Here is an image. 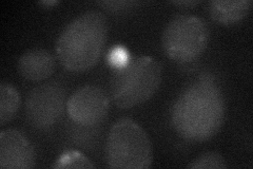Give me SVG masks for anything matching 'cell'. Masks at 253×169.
<instances>
[{"mask_svg": "<svg viewBox=\"0 0 253 169\" xmlns=\"http://www.w3.org/2000/svg\"><path fill=\"white\" fill-rule=\"evenodd\" d=\"M54 56L45 49L35 48L23 53L18 60V70L22 77L31 82L49 78L55 71Z\"/></svg>", "mask_w": 253, "mask_h": 169, "instance_id": "obj_9", "label": "cell"}, {"mask_svg": "<svg viewBox=\"0 0 253 169\" xmlns=\"http://www.w3.org/2000/svg\"><path fill=\"white\" fill-rule=\"evenodd\" d=\"M208 40L209 30L203 19L194 15H178L166 26L162 45L170 59L187 63L200 57Z\"/></svg>", "mask_w": 253, "mask_h": 169, "instance_id": "obj_5", "label": "cell"}, {"mask_svg": "<svg viewBox=\"0 0 253 169\" xmlns=\"http://www.w3.org/2000/svg\"><path fill=\"white\" fill-rule=\"evenodd\" d=\"M20 106V95L11 84L0 85V125L9 123Z\"/></svg>", "mask_w": 253, "mask_h": 169, "instance_id": "obj_11", "label": "cell"}, {"mask_svg": "<svg viewBox=\"0 0 253 169\" xmlns=\"http://www.w3.org/2000/svg\"><path fill=\"white\" fill-rule=\"evenodd\" d=\"M35 165V151L29 140L15 129L0 133V167L2 169H29Z\"/></svg>", "mask_w": 253, "mask_h": 169, "instance_id": "obj_8", "label": "cell"}, {"mask_svg": "<svg viewBox=\"0 0 253 169\" xmlns=\"http://www.w3.org/2000/svg\"><path fill=\"white\" fill-rule=\"evenodd\" d=\"M225 112L223 92L211 80L201 79L178 95L172 108V124L181 138L208 141L223 127Z\"/></svg>", "mask_w": 253, "mask_h": 169, "instance_id": "obj_1", "label": "cell"}, {"mask_svg": "<svg viewBox=\"0 0 253 169\" xmlns=\"http://www.w3.org/2000/svg\"><path fill=\"white\" fill-rule=\"evenodd\" d=\"M251 5V0H213L208 2L207 10L213 20L229 26L246 17Z\"/></svg>", "mask_w": 253, "mask_h": 169, "instance_id": "obj_10", "label": "cell"}, {"mask_svg": "<svg viewBox=\"0 0 253 169\" xmlns=\"http://www.w3.org/2000/svg\"><path fill=\"white\" fill-rule=\"evenodd\" d=\"M97 4L101 7H104L105 10L116 13V14H121V13H126L130 10H133L135 7L138 2L137 1H98Z\"/></svg>", "mask_w": 253, "mask_h": 169, "instance_id": "obj_15", "label": "cell"}, {"mask_svg": "<svg viewBox=\"0 0 253 169\" xmlns=\"http://www.w3.org/2000/svg\"><path fill=\"white\" fill-rule=\"evenodd\" d=\"M105 158L110 168H149L153 159L151 142L137 123L130 118H123L109 131Z\"/></svg>", "mask_w": 253, "mask_h": 169, "instance_id": "obj_4", "label": "cell"}, {"mask_svg": "<svg viewBox=\"0 0 253 169\" xmlns=\"http://www.w3.org/2000/svg\"><path fill=\"white\" fill-rule=\"evenodd\" d=\"M108 35V19L100 11H89L71 21L60 33L56 53L61 65L84 72L99 60Z\"/></svg>", "mask_w": 253, "mask_h": 169, "instance_id": "obj_2", "label": "cell"}, {"mask_svg": "<svg viewBox=\"0 0 253 169\" xmlns=\"http://www.w3.org/2000/svg\"><path fill=\"white\" fill-rule=\"evenodd\" d=\"M108 59L111 66L114 67L115 69H120L129 62L130 57L128 52H126L124 47L117 46L110 51Z\"/></svg>", "mask_w": 253, "mask_h": 169, "instance_id": "obj_14", "label": "cell"}, {"mask_svg": "<svg viewBox=\"0 0 253 169\" xmlns=\"http://www.w3.org/2000/svg\"><path fill=\"white\" fill-rule=\"evenodd\" d=\"M54 168H95V165L82 152L65 151L59 156Z\"/></svg>", "mask_w": 253, "mask_h": 169, "instance_id": "obj_12", "label": "cell"}, {"mask_svg": "<svg viewBox=\"0 0 253 169\" xmlns=\"http://www.w3.org/2000/svg\"><path fill=\"white\" fill-rule=\"evenodd\" d=\"M59 3V1H41V2H38V4L39 5H42V6H53V5H56V4H58Z\"/></svg>", "mask_w": 253, "mask_h": 169, "instance_id": "obj_17", "label": "cell"}, {"mask_svg": "<svg viewBox=\"0 0 253 169\" xmlns=\"http://www.w3.org/2000/svg\"><path fill=\"white\" fill-rule=\"evenodd\" d=\"M172 4L176 5V6H186V7H190V6H195L196 4L201 3L200 0H186V1H172Z\"/></svg>", "mask_w": 253, "mask_h": 169, "instance_id": "obj_16", "label": "cell"}, {"mask_svg": "<svg viewBox=\"0 0 253 169\" xmlns=\"http://www.w3.org/2000/svg\"><path fill=\"white\" fill-rule=\"evenodd\" d=\"M187 167L190 169H225L227 168V163L219 152L208 151L196 157Z\"/></svg>", "mask_w": 253, "mask_h": 169, "instance_id": "obj_13", "label": "cell"}, {"mask_svg": "<svg viewBox=\"0 0 253 169\" xmlns=\"http://www.w3.org/2000/svg\"><path fill=\"white\" fill-rule=\"evenodd\" d=\"M163 68L150 56H138L116 69L111 78L110 92L117 107L132 108L145 103L156 92L162 82Z\"/></svg>", "mask_w": 253, "mask_h": 169, "instance_id": "obj_3", "label": "cell"}, {"mask_svg": "<svg viewBox=\"0 0 253 169\" xmlns=\"http://www.w3.org/2000/svg\"><path fill=\"white\" fill-rule=\"evenodd\" d=\"M66 102V90L59 83L51 82L39 85L33 88L27 96V120L36 129H49L62 115Z\"/></svg>", "mask_w": 253, "mask_h": 169, "instance_id": "obj_6", "label": "cell"}, {"mask_svg": "<svg viewBox=\"0 0 253 169\" xmlns=\"http://www.w3.org/2000/svg\"><path fill=\"white\" fill-rule=\"evenodd\" d=\"M70 118L79 126L92 127L101 123L108 114L109 98L97 86H84L67 102Z\"/></svg>", "mask_w": 253, "mask_h": 169, "instance_id": "obj_7", "label": "cell"}]
</instances>
